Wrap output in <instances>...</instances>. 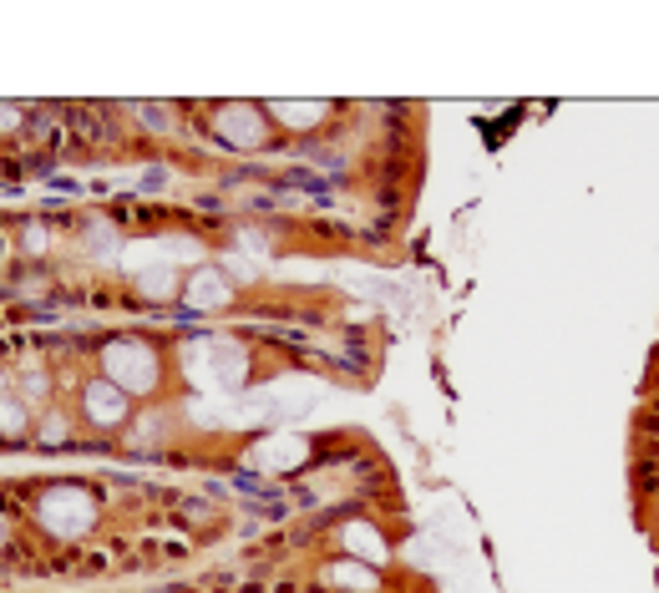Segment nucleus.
I'll use <instances>...</instances> for the list:
<instances>
[{
	"mask_svg": "<svg viewBox=\"0 0 659 593\" xmlns=\"http://www.w3.org/2000/svg\"><path fill=\"white\" fill-rule=\"evenodd\" d=\"M102 370H107V381L118 385V391H127V395H153L158 391V381H163L158 350H153L147 340H132V335L102 345Z\"/></svg>",
	"mask_w": 659,
	"mask_h": 593,
	"instance_id": "f257e3e1",
	"label": "nucleus"
},
{
	"mask_svg": "<svg viewBox=\"0 0 659 593\" xmlns=\"http://www.w3.org/2000/svg\"><path fill=\"white\" fill-rule=\"evenodd\" d=\"M41 523H46V533H56V538H77V533H87V527L97 523V502L87 488H52L46 497H41Z\"/></svg>",
	"mask_w": 659,
	"mask_h": 593,
	"instance_id": "f03ea898",
	"label": "nucleus"
},
{
	"mask_svg": "<svg viewBox=\"0 0 659 593\" xmlns=\"http://www.w3.org/2000/svg\"><path fill=\"white\" fill-rule=\"evenodd\" d=\"M269 112L264 107H254V102H224V107H213V118H209V127L224 137V143H234V147H259L264 137H269Z\"/></svg>",
	"mask_w": 659,
	"mask_h": 593,
	"instance_id": "7ed1b4c3",
	"label": "nucleus"
},
{
	"mask_svg": "<svg viewBox=\"0 0 659 593\" xmlns=\"http://www.w3.org/2000/svg\"><path fill=\"white\" fill-rule=\"evenodd\" d=\"M81 411H87V422H92V426L112 432V426H122L132 416V395L118 391V385L102 376V381H92L87 391H81Z\"/></svg>",
	"mask_w": 659,
	"mask_h": 593,
	"instance_id": "20e7f679",
	"label": "nucleus"
},
{
	"mask_svg": "<svg viewBox=\"0 0 659 593\" xmlns=\"http://www.w3.org/2000/svg\"><path fill=\"white\" fill-rule=\"evenodd\" d=\"M264 112L279 118L284 127H294V132H315L320 122L330 118V102H264Z\"/></svg>",
	"mask_w": 659,
	"mask_h": 593,
	"instance_id": "39448f33",
	"label": "nucleus"
},
{
	"mask_svg": "<svg viewBox=\"0 0 659 593\" xmlns=\"http://www.w3.org/2000/svg\"><path fill=\"white\" fill-rule=\"evenodd\" d=\"M224 300H228V279L219 269H203V275L188 279V304L209 310V304H224Z\"/></svg>",
	"mask_w": 659,
	"mask_h": 593,
	"instance_id": "423d86ee",
	"label": "nucleus"
},
{
	"mask_svg": "<svg viewBox=\"0 0 659 593\" xmlns=\"http://www.w3.org/2000/svg\"><path fill=\"white\" fill-rule=\"evenodd\" d=\"M325 583L330 589H376V568L360 563V558H345V563L325 568Z\"/></svg>",
	"mask_w": 659,
	"mask_h": 593,
	"instance_id": "0eeeda50",
	"label": "nucleus"
},
{
	"mask_svg": "<svg viewBox=\"0 0 659 593\" xmlns=\"http://www.w3.org/2000/svg\"><path fill=\"white\" fill-rule=\"evenodd\" d=\"M345 548H350V553H360V563H381V558H386L381 533H370L366 523H345Z\"/></svg>",
	"mask_w": 659,
	"mask_h": 593,
	"instance_id": "6e6552de",
	"label": "nucleus"
},
{
	"mask_svg": "<svg viewBox=\"0 0 659 593\" xmlns=\"http://www.w3.org/2000/svg\"><path fill=\"white\" fill-rule=\"evenodd\" d=\"M31 432V416H26V406L15 401V395H0V436H26Z\"/></svg>",
	"mask_w": 659,
	"mask_h": 593,
	"instance_id": "1a4fd4ad",
	"label": "nucleus"
},
{
	"mask_svg": "<svg viewBox=\"0 0 659 593\" xmlns=\"http://www.w3.org/2000/svg\"><path fill=\"white\" fill-rule=\"evenodd\" d=\"M21 244H26V254H46V244H52V238H46V228H41V224H26Z\"/></svg>",
	"mask_w": 659,
	"mask_h": 593,
	"instance_id": "9d476101",
	"label": "nucleus"
},
{
	"mask_svg": "<svg viewBox=\"0 0 659 593\" xmlns=\"http://www.w3.org/2000/svg\"><path fill=\"white\" fill-rule=\"evenodd\" d=\"M41 441H46V447H62L66 441V416H52V422L41 426Z\"/></svg>",
	"mask_w": 659,
	"mask_h": 593,
	"instance_id": "9b49d317",
	"label": "nucleus"
},
{
	"mask_svg": "<svg viewBox=\"0 0 659 593\" xmlns=\"http://www.w3.org/2000/svg\"><path fill=\"white\" fill-rule=\"evenodd\" d=\"M21 127V107H5L0 102V132H15Z\"/></svg>",
	"mask_w": 659,
	"mask_h": 593,
	"instance_id": "f8f14e48",
	"label": "nucleus"
}]
</instances>
